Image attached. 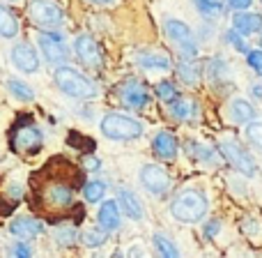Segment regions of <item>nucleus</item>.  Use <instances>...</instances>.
Returning a JSON list of instances; mask_svg holds the SVG:
<instances>
[{"instance_id": "f257e3e1", "label": "nucleus", "mask_w": 262, "mask_h": 258, "mask_svg": "<svg viewBox=\"0 0 262 258\" xmlns=\"http://www.w3.org/2000/svg\"><path fill=\"white\" fill-rule=\"evenodd\" d=\"M85 185L83 171L67 157H53L30 175V208L46 222H62L72 212L83 214L74 203L78 187Z\"/></svg>"}, {"instance_id": "f03ea898", "label": "nucleus", "mask_w": 262, "mask_h": 258, "mask_svg": "<svg viewBox=\"0 0 262 258\" xmlns=\"http://www.w3.org/2000/svg\"><path fill=\"white\" fill-rule=\"evenodd\" d=\"M170 214L182 224H195L207 214V196L200 189H184L172 199Z\"/></svg>"}, {"instance_id": "7ed1b4c3", "label": "nucleus", "mask_w": 262, "mask_h": 258, "mask_svg": "<svg viewBox=\"0 0 262 258\" xmlns=\"http://www.w3.org/2000/svg\"><path fill=\"white\" fill-rule=\"evenodd\" d=\"M44 136L39 127L32 123L30 115H21L12 127V150L18 154H37L41 150Z\"/></svg>"}, {"instance_id": "20e7f679", "label": "nucleus", "mask_w": 262, "mask_h": 258, "mask_svg": "<svg viewBox=\"0 0 262 258\" xmlns=\"http://www.w3.org/2000/svg\"><path fill=\"white\" fill-rule=\"evenodd\" d=\"M55 86L74 100H92L97 97V86L88 76L72 67H60L55 72Z\"/></svg>"}, {"instance_id": "39448f33", "label": "nucleus", "mask_w": 262, "mask_h": 258, "mask_svg": "<svg viewBox=\"0 0 262 258\" xmlns=\"http://www.w3.org/2000/svg\"><path fill=\"white\" fill-rule=\"evenodd\" d=\"M28 16L44 30H55L64 23V14L55 0H28Z\"/></svg>"}, {"instance_id": "423d86ee", "label": "nucleus", "mask_w": 262, "mask_h": 258, "mask_svg": "<svg viewBox=\"0 0 262 258\" xmlns=\"http://www.w3.org/2000/svg\"><path fill=\"white\" fill-rule=\"evenodd\" d=\"M219 150H221V154L228 159V164H230V166H235L239 173H244L246 177L258 175V162H255L253 154H251L249 150L239 143V141L223 138L221 143H219Z\"/></svg>"}, {"instance_id": "0eeeda50", "label": "nucleus", "mask_w": 262, "mask_h": 258, "mask_svg": "<svg viewBox=\"0 0 262 258\" xmlns=\"http://www.w3.org/2000/svg\"><path fill=\"white\" fill-rule=\"evenodd\" d=\"M101 131L106 138L113 141H131L138 138L143 134V125L138 120L129 118V115H120V113H108L101 120Z\"/></svg>"}, {"instance_id": "6e6552de", "label": "nucleus", "mask_w": 262, "mask_h": 258, "mask_svg": "<svg viewBox=\"0 0 262 258\" xmlns=\"http://www.w3.org/2000/svg\"><path fill=\"white\" fill-rule=\"evenodd\" d=\"M163 32L184 58H195L198 55V44L193 42V35H191L186 23L177 21V18H168L166 26H163Z\"/></svg>"}, {"instance_id": "1a4fd4ad", "label": "nucleus", "mask_w": 262, "mask_h": 258, "mask_svg": "<svg viewBox=\"0 0 262 258\" xmlns=\"http://www.w3.org/2000/svg\"><path fill=\"white\" fill-rule=\"evenodd\" d=\"M140 182L154 196H163L170 189V175L161 166H157V164H145L140 168Z\"/></svg>"}, {"instance_id": "9d476101", "label": "nucleus", "mask_w": 262, "mask_h": 258, "mask_svg": "<svg viewBox=\"0 0 262 258\" xmlns=\"http://www.w3.org/2000/svg\"><path fill=\"white\" fill-rule=\"evenodd\" d=\"M39 49L44 53V58L51 65H60L69 58V49L64 46L62 37L55 35V32H41L39 35Z\"/></svg>"}, {"instance_id": "9b49d317", "label": "nucleus", "mask_w": 262, "mask_h": 258, "mask_svg": "<svg viewBox=\"0 0 262 258\" xmlns=\"http://www.w3.org/2000/svg\"><path fill=\"white\" fill-rule=\"evenodd\" d=\"M118 95H120V102H122L127 109H143V106L147 104V100H149L145 86L143 83H138V81L122 83V86L118 88Z\"/></svg>"}, {"instance_id": "f8f14e48", "label": "nucleus", "mask_w": 262, "mask_h": 258, "mask_svg": "<svg viewBox=\"0 0 262 258\" xmlns=\"http://www.w3.org/2000/svg\"><path fill=\"white\" fill-rule=\"evenodd\" d=\"M74 49H76V55L81 58L83 65H88V67H99V65H101V51H99L97 42L92 39L90 35L76 37Z\"/></svg>"}, {"instance_id": "ddd939ff", "label": "nucleus", "mask_w": 262, "mask_h": 258, "mask_svg": "<svg viewBox=\"0 0 262 258\" xmlns=\"http://www.w3.org/2000/svg\"><path fill=\"white\" fill-rule=\"evenodd\" d=\"M12 63L26 74H32V72L39 69V58H37L35 49H32L30 44H16L14 46L12 49Z\"/></svg>"}, {"instance_id": "4468645a", "label": "nucleus", "mask_w": 262, "mask_h": 258, "mask_svg": "<svg viewBox=\"0 0 262 258\" xmlns=\"http://www.w3.org/2000/svg\"><path fill=\"white\" fill-rule=\"evenodd\" d=\"M9 233L16 237H35L44 233V224L35 217H16L9 224Z\"/></svg>"}, {"instance_id": "2eb2a0df", "label": "nucleus", "mask_w": 262, "mask_h": 258, "mask_svg": "<svg viewBox=\"0 0 262 258\" xmlns=\"http://www.w3.org/2000/svg\"><path fill=\"white\" fill-rule=\"evenodd\" d=\"M97 222H99V226L104 228L106 233L118 231V226H120V205H118V201H106V203H101L99 214H97Z\"/></svg>"}, {"instance_id": "dca6fc26", "label": "nucleus", "mask_w": 262, "mask_h": 258, "mask_svg": "<svg viewBox=\"0 0 262 258\" xmlns=\"http://www.w3.org/2000/svg\"><path fill=\"white\" fill-rule=\"evenodd\" d=\"M232 26L239 35H253L262 28V16L253 12H237L235 18H232Z\"/></svg>"}, {"instance_id": "f3484780", "label": "nucleus", "mask_w": 262, "mask_h": 258, "mask_svg": "<svg viewBox=\"0 0 262 258\" xmlns=\"http://www.w3.org/2000/svg\"><path fill=\"white\" fill-rule=\"evenodd\" d=\"M154 152H157V157L161 159H175L177 154V141L172 134H168V131H159L157 136H154V143H152Z\"/></svg>"}, {"instance_id": "a211bd4d", "label": "nucleus", "mask_w": 262, "mask_h": 258, "mask_svg": "<svg viewBox=\"0 0 262 258\" xmlns=\"http://www.w3.org/2000/svg\"><path fill=\"white\" fill-rule=\"evenodd\" d=\"M118 205L124 210V214L131 219H143V208H140V201L134 191L129 189H120L118 191Z\"/></svg>"}, {"instance_id": "6ab92c4d", "label": "nucleus", "mask_w": 262, "mask_h": 258, "mask_svg": "<svg viewBox=\"0 0 262 258\" xmlns=\"http://www.w3.org/2000/svg\"><path fill=\"white\" fill-rule=\"evenodd\" d=\"M138 63L147 69H161V72L170 69V58L166 53H159V51H145V53H140Z\"/></svg>"}, {"instance_id": "aec40b11", "label": "nucleus", "mask_w": 262, "mask_h": 258, "mask_svg": "<svg viewBox=\"0 0 262 258\" xmlns=\"http://www.w3.org/2000/svg\"><path fill=\"white\" fill-rule=\"evenodd\" d=\"M168 111H170V115L177 120H191L193 118L195 104L189 100H184V97H175V100L168 102Z\"/></svg>"}, {"instance_id": "412c9836", "label": "nucleus", "mask_w": 262, "mask_h": 258, "mask_svg": "<svg viewBox=\"0 0 262 258\" xmlns=\"http://www.w3.org/2000/svg\"><path fill=\"white\" fill-rule=\"evenodd\" d=\"M230 118L239 125H246L255 118V109L246 100H235L230 104Z\"/></svg>"}, {"instance_id": "4be33fe9", "label": "nucleus", "mask_w": 262, "mask_h": 258, "mask_svg": "<svg viewBox=\"0 0 262 258\" xmlns=\"http://www.w3.org/2000/svg\"><path fill=\"white\" fill-rule=\"evenodd\" d=\"M177 74H180V78L184 83H198V76H200V65L195 58H184L177 63Z\"/></svg>"}, {"instance_id": "5701e85b", "label": "nucleus", "mask_w": 262, "mask_h": 258, "mask_svg": "<svg viewBox=\"0 0 262 258\" xmlns=\"http://www.w3.org/2000/svg\"><path fill=\"white\" fill-rule=\"evenodd\" d=\"M18 32V18L14 12H9L7 7H3L0 5V35L7 37V39H12V37H16Z\"/></svg>"}, {"instance_id": "b1692460", "label": "nucleus", "mask_w": 262, "mask_h": 258, "mask_svg": "<svg viewBox=\"0 0 262 258\" xmlns=\"http://www.w3.org/2000/svg\"><path fill=\"white\" fill-rule=\"evenodd\" d=\"M186 152H189V157L203 159V162H214V150L207 148V145L195 143V141H189V143H186Z\"/></svg>"}, {"instance_id": "393cba45", "label": "nucleus", "mask_w": 262, "mask_h": 258, "mask_svg": "<svg viewBox=\"0 0 262 258\" xmlns=\"http://www.w3.org/2000/svg\"><path fill=\"white\" fill-rule=\"evenodd\" d=\"M83 194H85L88 203H97V201H101V196L106 194V185L104 182H99V180L85 182V185H83Z\"/></svg>"}, {"instance_id": "a878e982", "label": "nucleus", "mask_w": 262, "mask_h": 258, "mask_svg": "<svg viewBox=\"0 0 262 258\" xmlns=\"http://www.w3.org/2000/svg\"><path fill=\"white\" fill-rule=\"evenodd\" d=\"M7 88H9V92H12L14 97H18V100H23V102H30L32 97H35V90H32L30 86H26L23 81H9L7 83Z\"/></svg>"}, {"instance_id": "bb28decb", "label": "nucleus", "mask_w": 262, "mask_h": 258, "mask_svg": "<svg viewBox=\"0 0 262 258\" xmlns=\"http://www.w3.org/2000/svg\"><path fill=\"white\" fill-rule=\"evenodd\" d=\"M81 240H83V245H88V247H101L106 242V231L104 228H88V231H83V235H81Z\"/></svg>"}, {"instance_id": "cd10ccee", "label": "nucleus", "mask_w": 262, "mask_h": 258, "mask_svg": "<svg viewBox=\"0 0 262 258\" xmlns=\"http://www.w3.org/2000/svg\"><path fill=\"white\" fill-rule=\"evenodd\" d=\"M154 247L159 249V254H161V256H168V258H172V256L180 254V251H177V247L172 245L168 237H163V235H154Z\"/></svg>"}, {"instance_id": "c85d7f7f", "label": "nucleus", "mask_w": 262, "mask_h": 258, "mask_svg": "<svg viewBox=\"0 0 262 258\" xmlns=\"http://www.w3.org/2000/svg\"><path fill=\"white\" fill-rule=\"evenodd\" d=\"M193 3L205 16H219L221 14V3L219 0H193Z\"/></svg>"}, {"instance_id": "c756f323", "label": "nucleus", "mask_w": 262, "mask_h": 258, "mask_svg": "<svg viewBox=\"0 0 262 258\" xmlns=\"http://www.w3.org/2000/svg\"><path fill=\"white\" fill-rule=\"evenodd\" d=\"M246 138L253 143L255 148L262 150V123H249L246 125Z\"/></svg>"}, {"instance_id": "7c9ffc66", "label": "nucleus", "mask_w": 262, "mask_h": 258, "mask_svg": "<svg viewBox=\"0 0 262 258\" xmlns=\"http://www.w3.org/2000/svg\"><path fill=\"white\" fill-rule=\"evenodd\" d=\"M157 95H159V100L170 102V100H175V97H180V92H177V88L172 86L170 81H161L157 86Z\"/></svg>"}, {"instance_id": "2f4dec72", "label": "nucleus", "mask_w": 262, "mask_h": 258, "mask_svg": "<svg viewBox=\"0 0 262 258\" xmlns=\"http://www.w3.org/2000/svg\"><path fill=\"white\" fill-rule=\"evenodd\" d=\"M69 145H74V148H81L83 152H92V148H95V143H92L90 138H83V136H78L76 131L69 136Z\"/></svg>"}, {"instance_id": "473e14b6", "label": "nucleus", "mask_w": 262, "mask_h": 258, "mask_svg": "<svg viewBox=\"0 0 262 258\" xmlns=\"http://www.w3.org/2000/svg\"><path fill=\"white\" fill-rule=\"evenodd\" d=\"M55 237H58V242H60V245H72V242L76 240V231H74L72 226H67V228H64V231H62V228H60V231L55 233Z\"/></svg>"}, {"instance_id": "72a5a7b5", "label": "nucleus", "mask_w": 262, "mask_h": 258, "mask_svg": "<svg viewBox=\"0 0 262 258\" xmlns=\"http://www.w3.org/2000/svg\"><path fill=\"white\" fill-rule=\"evenodd\" d=\"M246 60H249V65L255 69V72L262 76V51H249V55H246Z\"/></svg>"}, {"instance_id": "f704fd0d", "label": "nucleus", "mask_w": 262, "mask_h": 258, "mask_svg": "<svg viewBox=\"0 0 262 258\" xmlns=\"http://www.w3.org/2000/svg\"><path fill=\"white\" fill-rule=\"evenodd\" d=\"M226 39L230 42V44L235 46L237 51H244V53H246V44L239 39V32H237V30H230V32H228V35H226Z\"/></svg>"}, {"instance_id": "c9c22d12", "label": "nucleus", "mask_w": 262, "mask_h": 258, "mask_svg": "<svg viewBox=\"0 0 262 258\" xmlns=\"http://www.w3.org/2000/svg\"><path fill=\"white\" fill-rule=\"evenodd\" d=\"M219 228H221V224H219L216 219H212V222H209L207 226H205V235H216Z\"/></svg>"}, {"instance_id": "e433bc0d", "label": "nucleus", "mask_w": 262, "mask_h": 258, "mask_svg": "<svg viewBox=\"0 0 262 258\" xmlns=\"http://www.w3.org/2000/svg\"><path fill=\"white\" fill-rule=\"evenodd\" d=\"M9 254H12V256H30V254H32V251H30V249H28V247H26V245H16V247H14V249H12V251H9Z\"/></svg>"}, {"instance_id": "4c0bfd02", "label": "nucleus", "mask_w": 262, "mask_h": 258, "mask_svg": "<svg viewBox=\"0 0 262 258\" xmlns=\"http://www.w3.org/2000/svg\"><path fill=\"white\" fill-rule=\"evenodd\" d=\"M251 3H253V0H228V5L235 9H246V7H251Z\"/></svg>"}, {"instance_id": "58836bf2", "label": "nucleus", "mask_w": 262, "mask_h": 258, "mask_svg": "<svg viewBox=\"0 0 262 258\" xmlns=\"http://www.w3.org/2000/svg\"><path fill=\"white\" fill-rule=\"evenodd\" d=\"M12 210H14V205H9V203H5V201H0V217H7Z\"/></svg>"}, {"instance_id": "ea45409f", "label": "nucleus", "mask_w": 262, "mask_h": 258, "mask_svg": "<svg viewBox=\"0 0 262 258\" xmlns=\"http://www.w3.org/2000/svg\"><path fill=\"white\" fill-rule=\"evenodd\" d=\"M85 166H88V171H97V168H99V162H97V159H88Z\"/></svg>"}, {"instance_id": "a19ab883", "label": "nucleus", "mask_w": 262, "mask_h": 258, "mask_svg": "<svg viewBox=\"0 0 262 258\" xmlns=\"http://www.w3.org/2000/svg\"><path fill=\"white\" fill-rule=\"evenodd\" d=\"M253 95L258 97V100H262V86H253Z\"/></svg>"}, {"instance_id": "79ce46f5", "label": "nucleus", "mask_w": 262, "mask_h": 258, "mask_svg": "<svg viewBox=\"0 0 262 258\" xmlns=\"http://www.w3.org/2000/svg\"><path fill=\"white\" fill-rule=\"evenodd\" d=\"M90 3H95V5H108V3H113V0H90Z\"/></svg>"}]
</instances>
